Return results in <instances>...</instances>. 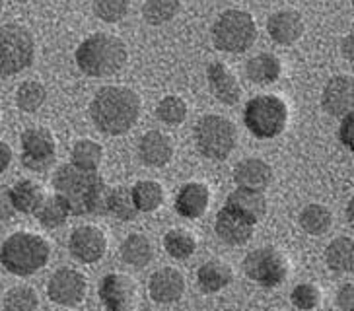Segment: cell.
<instances>
[{"mask_svg": "<svg viewBox=\"0 0 354 311\" xmlns=\"http://www.w3.org/2000/svg\"><path fill=\"white\" fill-rule=\"evenodd\" d=\"M53 187L74 216L107 212L109 189L97 171H88L73 164H64L55 171Z\"/></svg>", "mask_w": 354, "mask_h": 311, "instance_id": "obj_1", "label": "cell"}, {"mask_svg": "<svg viewBox=\"0 0 354 311\" xmlns=\"http://www.w3.org/2000/svg\"><path fill=\"white\" fill-rule=\"evenodd\" d=\"M140 115V97L125 86H105L90 104L95 129L109 136L129 133Z\"/></svg>", "mask_w": 354, "mask_h": 311, "instance_id": "obj_2", "label": "cell"}, {"mask_svg": "<svg viewBox=\"0 0 354 311\" xmlns=\"http://www.w3.org/2000/svg\"><path fill=\"white\" fill-rule=\"evenodd\" d=\"M127 45L111 33H94L76 49V64L86 76L104 78L119 73L125 66Z\"/></svg>", "mask_w": 354, "mask_h": 311, "instance_id": "obj_3", "label": "cell"}, {"mask_svg": "<svg viewBox=\"0 0 354 311\" xmlns=\"http://www.w3.org/2000/svg\"><path fill=\"white\" fill-rule=\"evenodd\" d=\"M47 239L32 232H16L0 247V265L16 276H32L49 261Z\"/></svg>", "mask_w": 354, "mask_h": 311, "instance_id": "obj_4", "label": "cell"}, {"mask_svg": "<svg viewBox=\"0 0 354 311\" xmlns=\"http://www.w3.org/2000/svg\"><path fill=\"white\" fill-rule=\"evenodd\" d=\"M243 123L253 136L261 140L282 135L288 123V107L279 95L263 93L248 102L243 111Z\"/></svg>", "mask_w": 354, "mask_h": 311, "instance_id": "obj_5", "label": "cell"}, {"mask_svg": "<svg viewBox=\"0 0 354 311\" xmlns=\"http://www.w3.org/2000/svg\"><path fill=\"white\" fill-rule=\"evenodd\" d=\"M257 39L253 16L243 10H226L212 26V41L218 51L243 53Z\"/></svg>", "mask_w": 354, "mask_h": 311, "instance_id": "obj_6", "label": "cell"}, {"mask_svg": "<svg viewBox=\"0 0 354 311\" xmlns=\"http://www.w3.org/2000/svg\"><path fill=\"white\" fill-rule=\"evenodd\" d=\"M35 59V39L30 31L18 23L0 26V76H12L28 66Z\"/></svg>", "mask_w": 354, "mask_h": 311, "instance_id": "obj_7", "label": "cell"}, {"mask_svg": "<svg viewBox=\"0 0 354 311\" xmlns=\"http://www.w3.org/2000/svg\"><path fill=\"white\" fill-rule=\"evenodd\" d=\"M238 140L236 124L220 115H205L195 124V142L201 154L210 160H226Z\"/></svg>", "mask_w": 354, "mask_h": 311, "instance_id": "obj_8", "label": "cell"}, {"mask_svg": "<svg viewBox=\"0 0 354 311\" xmlns=\"http://www.w3.org/2000/svg\"><path fill=\"white\" fill-rule=\"evenodd\" d=\"M288 259L277 247H261L243 259V272L263 288H274L288 276Z\"/></svg>", "mask_w": 354, "mask_h": 311, "instance_id": "obj_9", "label": "cell"}, {"mask_svg": "<svg viewBox=\"0 0 354 311\" xmlns=\"http://www.w3.org/2000/svg\"><path fill=\"white\" fill-rule=\"evenodd\" d=\"M57 142L51 131L35 126L21 133V164L30 171H47L55 164Z\"/></svg>", "mask_w": 354, "mask_h": 311, "instance_id": "obj_10", "label": "cell"}, {"mask_svg": "<svg viewBox=\"0 0 354 311\" xmlns=\"http://www.w3.org/2000/svg\"><path fill=\"white\" fill-rule=\"evenodd\" d=\"M86 290H88V282L84 274L74 269H59L53 274L47 286L49 300L64 308L78 305L84 300Z\"/></svg>", "mask_w": 354, "mask_h": 311, "instance_id": "obj_11", "label": "cell"}, {"mask_svg": "<svg viewBox=\"0 0 354 311\" xmlns=\"http://www.w3.org/2000/svg\"><path fill=\"white\" fill-rule=\"evenodd\" d=\"M100 300L107 311H131L136 301L135 282L127 274H107L100 284Z\"/></svg>", "mask_w": 354, "mask_h": 311, "instance_id": "obj_12", "label": "cell"}, {"mask_svg": "<svg viewBox=\"0 0 354 311\" xmlns=\"http://www.w3.org/2000/svg\"><path fill=\"white\" fill-rule=\"evenodd\" d=\"M68 249L74 259L92 265L104 259L105 251H107V238L97 226H80L71 234Z\"/></svg>", "mask_w": 354, "mask_h": 311, "instance_id": "obj_13", "label": "cell"}, {"mask_svg": "<svg viewBox=\"0 0 354 311\" xmlns=\"http://www.w3.org/2000/svg\"><path fill=\"white\" fill-rule=\"evenodd\" d=\"M354 82L353 76H335L325 84L322 93V107L333 117H344L353 111Z\"/></svg>", "mask_w": 354, "mask_h": 311, "instance_id": "obj_14", "label": "cell"}, {"mask_svg": "<svg viewBox=\"0 0 354 311\" xmlns=\"http://www.w3.org/2000/svg\"><path fill=\"white\" fill-rule=\"evenodd\" d=\"M253 228H255L253 222L228 207L220 210L216 216V224H214L220 241H224L226 245H234V247L248 243L253 236Z\"/></svg>", "mask_w": 354, "mask_h": 311, "instance_id": "obj_15", "label": "cell"}, {"mask_svg": "<svg viewBox=\"0 0 354 311\" xmlns=\"http://www.w3.org/2000/svg\"><path fill=\"white\" fill-rule=\"evenodd\" d=\"M209 88L212 95L224 105H236L241 97V86L236 74L230 70L224 62H210L209 70Z\"/></svg>", "mask_w": 354, "mask_h": 311, "instance_id": "obj_16", "label": "cell"}, {"mask_svg": "<svg viewBox=\"0 0 354 311\" xmlns=\"http://www.w3.org/2000/svg\"><path fill=\"white\" fill-rule=\"evenodd\" d=\"M148 290L152 300L158 303H174L181 300L185 292V279L177 269H160L150 276Z\"/></svg>", "mask_w": 354, "mask_h": 311, "instance_id": "obj_17", "label": "cell"}, {"mask_svg": "<svg viewBox=\"0 0 354 311\" xmlns=\"http://www.w3.org/2000/svg\"><path fill=\"white\" fill-rule=\"evenodd\" d=\"M267 31L272 41L279 45H292L296 43L304 33V20L300 12L296 10H279L267 20Z\"/></svg>", "mask_w": 354, "mask_h": 311, "instance_id": "obj_18", "label": "cell"}, {"mask_svg": "<svg viewBox=\"0 0 354 311\" xmlns=\"http://www.w3.org/2000/svg\"><path fill=\"white\" fill-rule=\"evenodd\" d=\"M234 181L241 189H253V191L263 193L271 185L272 169L265 160L248 158V160H241L240 164L234 167Z\"/></svg>", "mask_w": 354, "mask_h": 311, "instance_id": "obj_19", "label": "cell"}, {"mask_svg": "<svg viewBox=\"0 0 354 311\" xmlns=\"http://www.w3.org/2000/svg\"><path fill=\"white\" fill-rule=\"evenodd\" d=\"M138 154L146 166L164 167L174 158V142L171 138L160 131H150L140 138Z\"/></svg>", "mask_w": 354, "mask_h": 311, "instance_id": "obj_20", "label": "cell"}, {"mask_svg": "<svg viewBox=\"0 0 354 311\" xmlns=\"http://www.w3.org/2000/svg\"><path fill=\"white\" fill-rule=\"evenodd\" d=\"M209 202H210L209 187L205 185V183L193 181V183H187V185L181 187V191L177 193L176 210H177V214H181L183 218L195 220V218H201L205 212H207Z\"/></svg>", "mask_w": 354, "mask_h": 311, "instance_id": "obj_21", "label": "cell"}, {"mask_svg": "<svg viewBox=\"0 0 354 311\" xmlns=\"http://www.w3.org/2000/svg\"><path fill=\"white\" fill-rule=\"evenodd\" d=\"M226 207L236 210L238 214L248 218L253 224H257L267 214V198H265V195L261 191L238 187L236 191H232L228 195Z\"/></svg>", "mask_w": 354, "mask_h": 311, "instance_id": "obj_22", "label": "cell"}, {"mask_svg": "<svg viewBox=\"0 0 354 311\" xmlns=\"http://www.w3.org/2000/svg\"><path fill=\"white\" fill-rule=\"evenodd\" d=\"M8 198H10L12 208L21 214H35V210L45 198L43 189L32 179H20L10 187L8 191Z\"/></svg>", "mask_w": 354, "mask_h": 311, "instance_id": "obj_23", "label": "cell"}, {"mask_svg": "<svg viewBox=\"0 0 354 311\" xmlns=\"http://www.w3.org/2000/svg\"><path fill=\"white\" fill-rule=\"evenodd\" d=\"M197 280L201 290L207 294H216V292L224 290L230 282L234 280V272L228 263L218 259L207 261L197 272Z\"/></svg>", "mask_w": 354, "mask_h": 311, "instance_id": "obj_24", "label": "cell"}, {"mask_svg": "<svg viewBox=\"0 0 354 311\" xmlns=\"http://www.w3.org/2000/svg\"><path fill=\"white\" fill-rule=\"evenodd\" d=\"M245 73H248V78L251 82L265 86V84L277 82L281 78L282 64L279 57H274L271 53H261L248 62Z\"/></svg>", "mask_w": 354, "mask_h": 311, "instance_id": "obj_25", "label": "cell"}, {"mask_svg": "<svg viewBox=\"0 0 354 311\" xmlns=\"http://www.w3.org/2000/svg\"><path fill=\"white\" fill-rule=\"evenodd\" d=\"M152 257H154L152 243L142 234H131L121 245V259L135 269L146 267L152 261Z\"/></svg>", "mask_w": 354, "mask_h": 311, "instance_id": "obj_26", "label": "cell"}, {"mask_svg": "<svg viewBox=\"0 0 354 311\" xmlns=\"http://www.w3.org/2000/svg\"><path fill=\"white\" fill-rule=\"evenodd\" d=\"M327 267L335 272H353L354 269V241L353 238L333 239L325 251Z\"/></svg>", "mask_w": 354, "mask_h": 311, "instance_id": "obj_27", "label": "cell"}, {"mask_svg": "<svg viewBox=\"0 0 354 311\" xmlns=\"http://www.w3.org/2000/svg\"><path fill=\"white\" fill-rule=\"evenodd\" d=\"M131 193H133V200L138 212H154L164 202V189L158 181H152V179L138 181L131 189Z\"/></svg>", "mask_w": 354, "mask_h": 311, "instance_id": "obj_28", "label": "cell"}, {"mask_svg": "<svg viewBox=\"0 0 354 311\" xmlns=\"http://www.w3.org/2000/svg\"><path fill=\"white\" fill-rule=\"evenodd\" d=\"M300 226L310 236H323L333 226V214L323 205H308L300 212Z\"/></svg>", "mask_w": 354, "mask_h": 311, "instance_id": "obj_29", "label": "cell"}, {"mask_svg": "<svg viewBox=\"0 0 354 311\" xmlns=\"http://www.w3.org/2000/svg\"><path fill=\"white\" fill-rule=\"evenodd\" d=\"M35 216H37V220L41 222L45 228H61L66 222V218L71 216V210H68L63 198L55 193L51 197L43 198L39 208L35 210Z\"/></svg>", "mask_w": 354, "mask_h": 311, "instance_id": "obj_30", "label": "cell"}, {"mask_svg": "<svg viewBox=\"0 0 354 311\" xmlns=\"http://www.w3.org/2000/svg\"><path fill=\"white\" fill-rule=\"evenodd\" d=\"M164 247L174 259H189L197 249V239L187 229H169L164 236Z\"/></svg>", "mask_w": 354, "mask_h": 311, "instance_id": "obj_31", "label": "cell"}, {"mask_svg": "<svg viewBox=\"0 0 354 311\" xmlns=\"http://www.w3.org/2000/svg\"><path fill=\"white\" fill-rule=\"evenodd\" d=\"M107 212L113 214L115 218H119V220H123V222L135 220L138 210L135 207L131 189H127V187H115V189H111L109 195H107Z\"/></svg>", "mask_w": 354, "mask_h": 311, "instance_id": "obj_32", "label": "cell"}, {"mask_svg": "<svg viewBox=\"0 0 354 311\" xmlns=\"http://www.w3.org/2000/svg\"><path fill=\"white\" fill-rule=\"evenodd\" d=\"M73 166L88 171H95L104 160V148L90 138L78 140L73 148Z\"/></svg>", "mask_w": 354, "mask_h": 311, "instance_id": "obj_33", "label": "cell"}, {"mask_svg": "<svg viewBox=\"0 0 354 311\" xmlns=\"http://www.w3.org/2000/svg\"><path fill=\"white\" fill-rule=\"evenodd\" d=\"M45 100H47V90L41 82L35 80L24 82L16 92V104L24 113H35L37 109H41Z\"/></svg>", "mask_w": 354, "mask_h": 311, "instance_id": "obj_34", "label": "cell"}, {"mask_svg": "<svg viewBox=\"0 0 354 311\" xmlns=\"http://www.w3.org/2000/svg\"><path fill=\"white\" fill-rule=\"evenodd\" d=\"M177 10H179V0H145L142 4V16L152 26H162L174 20Z\"/></svg>", "mask_w": 354, "mask_h": 311, "instance_id": "obj_35", "label": "cell"}, {"mask_svg": "<svg viewBox=\"0 0 354 311\" xmlns=\"http://www.w3.org/2000/svg\"><path fill=\"white\" fill-rule=\"evenodd\" d=\"M37 308H39V298L30 286H16L4 296L6 311H37Z\"/></svg>", "mask_w": 354, "mask_h": 311, "instance_id": "obj_36", "label": "cell"}, {"mask_svg": "<svg viewBox=\"0 0 354 311\" xmlns=\"http://www.w3.org/2000/svg\"><path fill=\"white\" fill-rule=\"evenodd\" d=\"M156 115L162 123L176 126V124H181L187 119V104L177 95H166L158 104Z\"/></svg>", "mask_w": 354, "mask_h": 311, "instance_id": "obj_37", "label": "cell"}, {"mask_svg": "<svg viewBox=\"0 0 354 311\" xmlns=\"http://www.w3.org/2000/svg\"><path fill=\"white\" fill-rule=\"evenodd\" d=\"M292 303L302 311H312L315 310L319 303H322V290L312 284V282H304L298 284L294 290H292Z\"/></svg>", "mask_w": 354, "mask_h": 311, "instance_id": "obj_38", "label": "cell"}, {"mask_svg": "<svg viewBox=\"0 0 354 311\" xmlns=\"http://www.w3.org/2000/svg\"><path fill=\"white\" fill-rule=\"evenodd\" d=\"M94 12L107 23L123 20L129 12V0H94Z\"/></svg>", "mask_w": 354, "mask_h": 311, "instance_id": "obj_39", "label": "cell"}, {"mask_svg": "<svg viewBox=\"0 0 354 311\" xmlns=\"http://www.w3.org/2000/svg\"><path fill=\"white\" fill-rule=\"evenodd\" d=\"M353 131H354V113H346L343 117V123L339 126V140L353 152Z\"/></svg>", "mask_w": 354, "mask_h": 311, "instance_id": "obj_40", "label": "cell"}, {"mask_svg": "<svg viewBox=\"0 0 354 311\" xmlns=\"http://www.w3.org/2000/svg\"><path fill=\"white\" fill-rule=\"evenodd\" d=\"M337 305L341 311H354V286L353 282L344 284L343 288L337 294Z\"/></svg>", "mask_w": 354, "mask_h": 311, "instance_id": "obj_41", "label": "cell"}, {"mask_svg": "<svg viewBox=\"0 0 354 311\" xmlns=\"http://www.w3.org/2000/svg\"><path fill=\"white\" fill-rule=\"evenodd\" d=\"M14 208L10 205V198H8V191H4L0 187V220H6V218L12 216Z\"/></svg>", "mask_w": 354, "mask_h": 311, "instance_id": "obj_42", "label": "cell"}, {"mask_svg": "<svg viewBox=\"0 0 354 311\" xmlns=\"http://www.w3.org/2000/svg\"><path fill=\"white\" fill-rule=\"evenodd\" d=\"M12 164V148L6 142L0 140V173L6 171Z\"/></svg>", "mask_w": 354, "mask_h": 311, "instance_id": "obj_43", "label": "cell"}, {"mask_svg": "<svg viewBox=\"0 0 354 311\" xmlns=\"http://www.w3.org/2000/svg\"><path fill=\"white\" fill-rule=\"evenodd\" d=\"M353 33H348L343 39V55L344 59H348V61H353Z\"/></svg>", "mask_w": 354, "mask_h": 311, "instance_id": "obj_44", "label": "cell"}, {"mask_svg": "<svg viewBox=\"0 0 354 311\" xmlns=\"http://www.w3.org/2000/svg\"><path fill=\"white\" fill-rule=\"evenodd\" d=\"M346 214H348V222H353V200H348V208H346Z\"/></svg>", "mask_w": 354, "mask_h": 311, "instance_id": "obj_45", "label": "cell"}, {"mask_svg": "<svg viewBox=\"0 0 354 311\" xmlns=\"http://www.w3.org/2000/svg\"><path fill=\"white\" fill-rule=\"evenodd\" d=\"M2 2H4V0H0V10H2Z\"/></svg>", "mask_w": 354, "mask_h": 311, "instance_id": "obj_46", "label": "cell"}]
</instances>
